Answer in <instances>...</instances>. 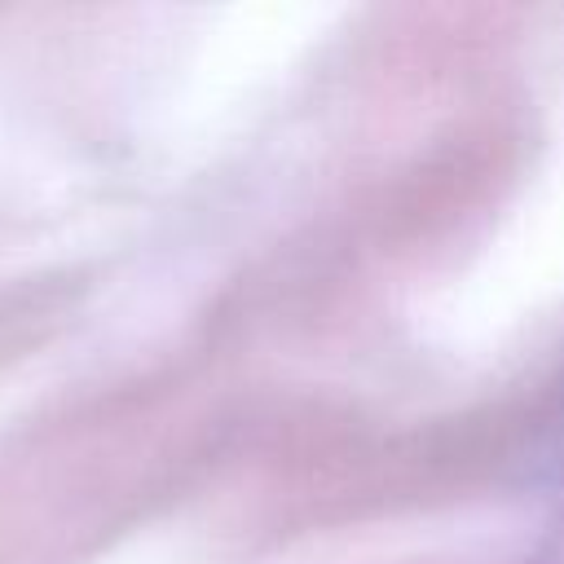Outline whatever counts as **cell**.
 I'll list each match as a JSON object with an SVG mask.
<instances>
[{
    "label": "cell",
    "instance_id": "obj_1",
    "mask_svg": "<svg viewBox=\"0 0 564 564\" xmlns=\"http://www.w3.org/2000/svg\"><path fill=\"white\" fill-rule=\"evenodd\" d=\"M529 564H564V511L555 516V524L542 533V542L533 546V560Z\"/></svg>",
    "mask_w": 564,
    "mask_h": 564
}]
</instances>
